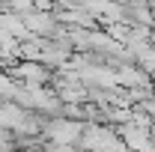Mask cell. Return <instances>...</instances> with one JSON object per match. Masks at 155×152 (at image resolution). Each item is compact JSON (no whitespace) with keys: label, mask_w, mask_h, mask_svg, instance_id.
I'll return each mask as SVG.
<instances>
[{"label":"cell","mask_w":155,"mask_h":152,"mask_svg":"<svg viewBox=\"0 0 155 152\" xmlns=\"http://www.w3.org/2000/svg\"><path fill=\"white\" fill-rule=\"evenodd\" d=\"M9 75L15 78L21 87H48V84H54V69L42 66L36 60H18L9 69Z\"/></svg>","instance_id":"7a4b0ae2"},{"label":"cell","mask_w":155,"mask_h":152,"mask_svg":"<svg viewBox=\"0 0 155 152\" xmlns=\"http://www.w3.org/2000/svg\"><path fill=\"white\" fill-rule=\"evenodd\" d=\"M84 125H87V122H78V119H63V116H57V119H48V122H45L42 137H45L48 143H57V146H78Z\"/></svg>","instance_id":"6da1fadb"}]
</instances>
